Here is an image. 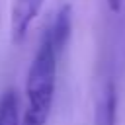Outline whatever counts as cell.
Here are the masks:
<instances>
[{
    "instance_id": "obj_1",
    "label": "cell",
    "mask_w": 125,
    "mask_h": 125,
    "mask_svg": "<svg viewBox=\"0 0 125 125\" xmlns=\"http://www.w3.org/2000/svg\"><path fill=\"white\" fill-rule=\"evenodd\" d=\"M59 53L43 35L35 57L31 61L25 82V111L20 119L21 125H45L51 113L57 82Z\"/></svg>"
},
{
    "instance_id": "obj_2",
    "label": "cell",
    "mask_w": 125,
    "mask_h": 125,
    "mask_svg": "<svg viewBox=\"0 0 125 125\" xmlns=\"http://www.w3.org/2000/svg\"><path fill=\"white\" fill-rule=\"evenodd\" d=\"M43 2L45 0H14L10 14V31H12V41L16 45L25 39Z\"/></svg>"
},
{
    "instance_id": "obj_3",
    "label": "cell",
    "mask_w": 125,
    "mask_h": 125,
    "mask_svg": "<svg viewBox=\"0 0 125 125\" xmlns=\"http://www.w3.org/2000/svg\"><path fill=\"white\" fill-rule=\"evenodd\" d=\"M72 8L66 4V6H62L61 10H59V14L55 16V20H53V23L45 29V37L51 41V45L57 49V53L61 55L62 53V49H64V45H66V41H68V37H70V27H72Z\"/></svg>"
},
{
    "instance_id": "obj_4",
    "label": "cell",
    "mask_w": 125,
    "mask_h": 125,
    "mask_svg": "<svg viewBox=\"0 0 125 125\" xmlns=\"http://www.w3.org/2000/svg\"><path fill=\"white\" fill-rule=\"evenodd\" d=\"M115 123H117V90L115 84L109 80L98 98L94 111V125H115Z\"/></svg>"
},
{
    "instance_id": "obj_5",
    "label": "cell",
    "mask_w": 125,
    "mask_h": 125,
    "mask_svg": "<svg viewBox=\"0 0 125 125\" xmlns=\"http://www.w3.org/2000/svg\"><path fill=\"white\" fill-rule=\"evenodd\" d=\"M20 105L14 90H8L0 100V125H21L20 123Z\"/></svg>"
},
{
    "instance_id": "obj_6",
    "label": "cell",
    "mask_w": 125,
    "mask_h": 125,
    "mask_svg": "<svg viewBox=\"0 0 125 125\" xmlns=\"http://www.w3.org/2000/svg\"><path fill=\"white\" fill-rule=\"evenodd\" d=\"M107 6H109V10L113 14H117L121 10V6H123V0H107Z\"/></svg>"
}]
</instances>
